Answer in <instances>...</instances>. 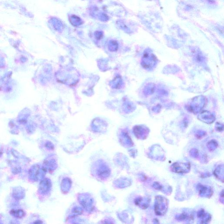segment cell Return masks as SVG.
<instances>
[{
  "label": "cell",
  "mask_w": 224,
  "mask_h": 224,
  "mask_svg": "<svg viewBox=\"0 0 224 224\" xmlns=\"http://www.w3.org/2000/svg\"><path fill=\"white\" fill-rule=\"evenodd\" d=\"M24 214V212H23V211H22L21 210H19L18 211H14V212L13 213H12V214H13V215H15V216H17L18 217H22V215H23V214Z\"/></svg>",
  "instance_id": "cell-3"
},
{
  "label": "cell",
  "mask_w": 224,
  "mask_h": 224,
  "mask_svg": "<svg viewBox=\"0 0 224 224\" xmlns=\"http://www.w3.org/2000/svg\"><path fill=\"white\" fill-rule=\"evenodd\" d=\"M189 164L187 165L186 164H180L179 163H175L173 164L172 166V169L174 170L175 172H178V173H185L186 171H188L190 167L186 166H188Z\"/></svg>",
  "instance_id": "cell-2"
},
{
  "label": "cell",
  "mask_w": 224,
  "mask_h": 224,
  "mask_svg": "<svg viewBox=\"0 0 224 224\" xmlns=\"http://www.w3.org/2000/svg\"><path fill=\"white\" fill-rule=\"evenodd\" d=\"M155 208L156 215H164L167 210V200L162 196H156Z\"/></svg>",
  "instance_id": "cell-1"
}]
</instances>
